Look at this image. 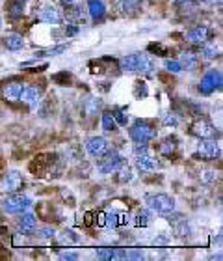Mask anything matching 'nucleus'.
<instances>
[{
    "label": "nucleus",
    "mask_w": 223,
    "mask_h": 261,
    "mask_svg": "<svg viewBox=\"0 0 223 261\" xmlns=\"http://www.w3.org/2000/svg\"><path fill=\"white\" fill-rule=\"evenodd\" d=\"M121 69L123 71H143V73H151L154 67L153 60L145 54H128L126 58L121 60Z\"/></svg>",
    "instance_id": "obj_1"
},
{
    "label": "nucleus",
    "mask_w": 223,
    "mask_h": 261,
    "mask_svg": "<svg viewBox=\"0 0 223 261\" xmlns=\"http://www.w3.org/2000/svg\"><path fill=\"white\" fill-rule=\"evenodd\" d=\"M30 205H32L30 198L17 194V192H11V194H7V198L2 200V209L6 213H11V215H21V213L26 211Z\"/></svg>",
    "instance_id": "obj_2"
},
{
    "label": "nucleus",
    "mask_w": 223,
    "mask_h": 261,
    "mask_svg": "<svg viewBox=\"0 0 223 261\" xmlns=\"http://www.w3.org/2000/svg\"><path fill=\"white\" fill-rule=\"evenodd\" d=\"M130 138H132L136 144H147V142L156 138V129H154L151 123H147V121L138 120L132 127H130Z\"/></svg>",
    "instance_id": "obj_3"
},
{
    "label": "nucleus",
    "mask_w": 223,
    "mask_h": 261,
    "mask_svg": "<svg viewBox=\"0 0 223 261\" xmlns=\"http://www.w3.org/2000/svg\"><path fill=\"white\" fill-rule=\"evenodd\" d=\"M145 202L153 211L160 213V215H169L175 211V200L167 194H151L145 198Z\"/></svg>",
    "instance_id": "obj_4"
},
{
    "label": "nucleus",
    "mask_w": 223,
    "mask_h": 261,
    "mask_svg": "<svg viewBox=\"0 0 223 261\" xmlns=\"http://www.w3.org/2000/svg\"><path fill=\"white\" fill-rule=\"evenodd\" d=\"M197 155L201 157L203 161H216L218 157L222 155L220 144L214 142V138H201L197 144Z\"/></svg>",
    "instance_id": "obj_5"
},
{
    "label": "nucleus",
    "mask_w": 223,
    "mask_h": 261,
    "mask_svg": "<svg viewBox=\"0 0 223 261\" xmlns=\"http://www.w3.org/2000/svg\"><path fill=\"white\" fill-rule=\"evenodd\" d=\"M220 88H222V71L218 69H210L209 73H205V77L199 82V90L205 95H210V93L220 90Z\"/></svg>",
    "instance_id": "obj_6"
},
{
    "label": "nucleus",
    "mask_w": 223,
    "mask_h": 261,
    "mask_svg": "<svg viewBox=\"0 0 223 261\" xmlns=\"http://www.w3.org/2000/svg\"><path fill=\"white\" fill-rule=\"evenodd\" d=\"M103 157H105V159H101V172L103 174H113L123 164V157L119 155L117 151H106Z\"/></svg>",
    "instance_id": "obj_7"
},
{
    "label": "nucleus",
    "mask_w": 223,
    "mask_h": 261,
    "mask_svg": "<svg viewBox=\"0 0 223 261\" xmlns=\"http://www.w3.org/2000/svg\"><path fill=\"white\" fill-rule=\"evenodd\" d=\"M21 187H22V176L19 172H7L6 176L2 177V181H0V192H7V194L17 192Z\"/></svg>",
    "instance_id": "obj_8"
},
{
    "label": "nucleus",
    "mask_w": 223,
    "mask_h": 261,
    "mask_svg": "<svg viewBox=\"0 0 223 261\" xmlns=\"http://www.w3.org/2000/svg\"><path fill=\"white\" fill-rule=\"evenodd\" d=\"M192 134H195L197 138H216L218 129L207 120H199L192 125Z\"/></svg>",
    "instance_id": "obj_9"
},
{
    "label": "nucleus",
    "mask_w": 223,
    "mask_h": 261,
    "mask_svg": "<svg viewBox=\"0 0 223 261\" xmlns=\"http://www.w3.org/2000/svg\"><path fill=\"white\" fill-rule=\"evenodd\" d=\"M43 97V90L37 88V86H24L21 92V99L22 103H26L30 108H35V106L41 103Z\"/></svg>",
    "instance_id": "obj_10"
},
{
    "label": "nucleus",
    "mask_w": 223,
    "mask_h": 261,
    "mask_svg": "<svg viewBox=\"0 0 223 261\" xmlns=\"http://www.w3.org/2000/svg\"><path fill=\"white\" fill-rule=\"evenodd\" d=\"M86 148H88V153L91 157H103L108 151V142L103 136H91L86 144Z\"/></svg>",
    "instance_id": "obj_11"
},
{
    "label": "nucleus",
    "mask_w": 223,
    "mask_h": 261,
    "mask_svg": "<svg viewBox=\"0 0 223 261\" xmlns=\"http://www.w3.org/2000/svg\"><path fill=\"white\" fill-rule=\"evenodd\" d=\"M136 168L139 172H154V170L158 168V163L147 151L145 153H136Z\"/></svg>",
    "instance_id": "obj_12"
},
{
    "label": "nucleus",
    "mask_w": 223,
    "mask_h": 261,
    "mask_svg": "<svg viewBox=\"0 0 223 261\" xmlns=\"http://www.w3.org/2000/svg\"><path fill=\"white\" fill-rule=\"evenodd\" d=\"M212 35V30L207 28V26H195L194 30L188 32V41L190 43H195V45H203L207 43Z\"/></svg>",
    "instance_id": "obj_13"
},
{
    "label": "nucleus",
    "mask_w": 223,
    "mask_h": 261,
    "mask_svg": "<svg viewBox=\"0 0 223 261\" xmlns=\"http://www.w3.org/2000/svg\"><path fill=\"white\" fill-rule=\"evenodd\" d=\"M39 19H41L43 22H47V24H60V22H62V11L54 6H47L41 9Z\"/></svg>",
    "instance_id": "obj_14"
},
{
    "label": "nucleus",
    "mask_w": 223,
    "mask_h": 261,
    "mask_svg": "<svg viewBox=\"0 0 223 261\" xmlns=\"http://www.w3.org/2000/svg\"><path fill=\"white\" fill-rule=\"evenodd\" d=\"M24 86L21 82H9L2 88V95L6 101H17V99H21V92Z\"/></svg>",
    "instance_id": "obj_15"
},
{
    "label": "nucleus",
    "mask_w": 223,
    "mask_h": 261,
    "mask_svg": "<svg viewBox=\"0 0 223 261\" xmlns=\"http://www.w3.org/2000/svg\"><path fill=\"white\" fill-rule=\"evenodd\" d=\"M97 258L99 260H125L126 252L121 248H99Z\"/></svg>",
    "instance_id": "obj_16"
},
{
    "label": "nucleus",
    "mask_w": 223,
    "mask_h": 261,
    "mask_svg": "<svg viewBox=\"0 0 223 261\" xmlns=\"http://www.w3.org/2000/svg\"><path fill=\"white\" fill-rule=\"evenodd\" d=\"M88 9L93 21H101L106 13V6L103 0H88Z\"/></svg>",
    "instance_id": "obj_17"
},
{
    "label": "nucleus",
    "mask_w": 223,
    "mask_h": 261,
    "mask_svg": "<svg viewBox=\"0 0 223 261\" xmlns=\"http://www.w3.org/2000/svg\"><path fill=\"white\" fill-rule=\"evenodd\" d=\"M17 226H19V232L21 233H30L34 232L35 228V217L32 215V213H21V219H19V222H17Z\"/></svg>",
    "instance_id": "obj_18"
},
{
    "label": "nucleus",
    "mask_w": 223,
    "mask_h": 261,
    "mask_svg": "<svg viewBox=\"0 0 223 261\" xmlns=\"http://www.w3.org/2000/svg\"><path fill=\"white\" fill-rule=\"evenodd\" d=\"M126 215H123V213H117V211H108L105 215V224L108 228H117L119 224H123V222H126Z\"/></svg>",
    "instance_id": "obj_19"
},
{
    "label": "nucleus",
    "mask_w": 223,
    "mask_h": 261,
    "mask_svg": "<svg viewBox=\"0 0 223 261\" xmlns=\"http://www.w3.org/2000/svg\"><path fill=\"white\" fill-rule=\"evenodd\" d=\"M4 45H6L9 50H21L24 47V39H22V35L19 34H7L4 37Z\"/></svg>",
    "instance_id": "obj_20"
},
{
    "label": "nucleus",
    "mask_w": 223,
    "mask_h": 261,
    "mask_svg": "<svg viewBox=\"0 0 223 261\" xmlns=\"http://www.w3.org/2000/svg\"><path fill=\"white\" fill-rule=\"evenodd\" d=\"M24 0H11L9 2V6H7V11H9V15L13 17V19H17V17H22V13H24Z\"/></svg>",
    "instance_id": "obj_21"
},
{
    "label": "nucleus",
    "mask_w": 223,
    "mask_h": 261,
    "mask_svg": "<svg viewBox=\"0 0 223 261\" xmlns=\"http://www.w3.org/2000/svg\"><path fill=\"white\" fill-rule=\"evenodd\" d=\"M132 224L134 226H138V228H145L149 222H151V217H149V213L145 211V209H138V211L134 213V217H132Z\"/></svg>",
    "instance_id": "obj_22"
},
{
    "label": "nucleus",
    "mask_w": 223,
    "mask_h": 261,
    "mask_svg": "<svg viewBox=\"0 0 223 261\" xmlns=\"http://www.w3.org/2000/svg\"><path fill=\"white\" fill-rule=\"evenodd\" d=\"M175 149H177V140H175V138H171V136H169V138H166V140L160 144V153L164 157L173 155Z\"/></svg>",
    "instance_id": "obj_23"
},
{
    "label": "nucleus",
    "mask_w": 223,
    "mask_h": 261,
    "mask_svg": "<svg viewBox=\"0 0 223 261\" xmlns=\"http://www.w3.org/2000/svg\"><path fill=\"white\" fill-rule=\"evenodd\" d=\"M181 65L186 67V69H194L195 65H197V56H195L194 52H184V54H182Z\"/></svg>",
    "instance_id": "obj_24"
},
{
    "label": "nucleus",
    "mask_w": 223,
    "mask_h": 261,
    "mask_svg": "<svg viewBox=\"0 0 223 261\" xmlns=\"http://www.w3.org/2000/svg\"><path fill=\"white\" fill-rule=\"evenodd\" d=\"M103 129H105V131H115V129H117V123L113 120V114L112 112L103 114Z\"/></svg>",
    "instance_id": "obj_25"
},
{
    "label": "nucleus",
    "mask_w": 223,
    "mask_h": 261,
    "mask_svg": "<svg viewBox=\"0 0 223 261\" xmlns=\"http://www.w3.org/2000/svg\"><path fill=\"white\" fill-rule=\"evenodd\" d=\"M138 7V0H117V9L121 11H132Z\"/></svg>",
    "instance_id": "obj_26"
},
{
    "label": "nucleus",
    "mask_w": 223,
    "mask_h": 261,
    "mask_svg": "<svg viewBox=\"0 0 223 261\" xmlns=\"http://www.w3.org/2000/svg\"><path fill=\"white\" fill-rule=\"evenodd\" d=\"M203 58H207V60H212V58L218 56V47L216 45H205L201 50Z\"/></svg>",
    "instance_id": "obj_27"
},
{
    "label": "nucleus",
    "mask_w": 223,
    "mask_h": 261,
    "mask_svg": "<svg viewBox=\"0 0 223 261\" xmlns=\"http://www.w3.org/2000/svg\"><path fill=\"white\" fill-rule=\"evenodd\" d=\"M132 179V170L128 168V166H119V181L121 183H126V181H130Z\"/></svg>",
    "instance_id": "obj_28"
},
{
    "label": "nucleus",
    "mask_w": 223,
    "mask_h": 261,
    "mask_svg": "<svg viewBox=\"0 0 223 261\" xmlns=\"http://www.w3.org/2000/svg\"><path fill=\"white\" fill-rule=\"evenodd\" d=\"M65 49H67V47L60 45V47H54V49L41 50V52H37V56H56V54H62V52H65Z\"/></svg>",
    "instance_id": "obj_29"
},
{
    "label": "nucleus",
    "mask_w": 223,
    "mask_h": 261,
    "mask_svg": "<svg viewBox=\"0 0 223 261\" xmlns=\"http://www.w3.org/2000/svg\"><path fill=\"white\" fill-rule=\"evenodd\" d=\"M166 69L171 71V73H181L182 65H181V62H175V60H166Z\"/></svg>",
    "instance_id": "obj_30"
},
{
    "label": "nucleus",
    "mask_w": 223,
    "mask_h": 261,
    "mask_svg": "<svg viewBox=\"0 0 223 261\" xmlns=\"http://www.w3.org/2000/svg\"><path fill=\"white\" fill-rule=\"evenodd\" d=\"M112 114H113V120H115V123H117V125H126L128 116H126L123 110H117V112H112Z\"/></svg>",
    "instance_id": "obj_31"
},
{
    "label": "nucleus",
    "mask_w": 223,
    "mask_h": 261,
    "mask_svg": "<svg viewBox=\"0 0 223 261\" xmlns=\"http://www.w3.org/2000/svg\"><path fill=\"white\" fill-rule=\"evenodd\" d=\"M60 241H62V243H67V245H71V243H77L78 237H77V235H73V232H63L62 235H60Z\"/></svg>",
    "instance_id": "obj_32"
},
{
    "label": "nucleus",
    "mask_w": 223,
    "mask_h": 261,
    "mask_svg": "<svg viewBox=\"0 0 223 261\" xmlns=\"http://www.w3.org/2000/svg\"><path fill=\"white\" fill-rule=\"evenodd\" d=\"M164 125H167V127H177V125H179V118H177L175 114H167L166 118H164Z\"/></svg>",
    "instance_id": "obj_33"
},
{
    "label": "nucleus",
    "mask_w": 223,
    "mask_h": 261,
    "mask_svg": "<svg viewBox=\"0 0 223 261\" xmlns=\"http://www.w3.org/2000/svg\"><path fill=\"white\" fill-rule=\"evenodd\" d=\"M39 237H45V239H49V237H54V230L52 228H41L39 232H37Z\"/></svg>",
    "instance_id": "obj_34"
},
{
    "label": "nucleus",
    "mask_w": 223,
    "mask_h": 261,
    "mask_svg": "<svg viewBox=\"0 0 223 261\" xmlns=\"http://www.w3.org/2000/svg\"><path fill=\"white\" fill-rule=\"evenodd\" d=\"M60 258H62V260H78V254L77 252H62Z\"/></svg>",
    "instance_id": "obj_35"
},
{
    "label": "nucleus",
    "mask_w": 223,
    "mask_h": 261,
    "mask_svg": "<svg viewBox=\"0 0 223 261\" xmlns=\"http://www.w3.org/2000/svg\"><path fill=\"white\" fill-rule=\"evenodd\" d=\"M205 174H207V176L203 177V179H205V181H212V179H216V176H214V172H212V170H207V172H205Z\"/></svg>",
    "instance_id": "obj_36"
},
{
    "label": "nucleus",
    "mask_w": 223,
    "mask_h": 261,
    "mask_svg": "<svg viewBox=\"0 0 223 261\" xmlns=\"http://www.w3.org/2000/svg\"><path fill=\"white\" fill-rule=\"evenodd\" d=\"M65 6H69V4H73V2H77V0H62Z\"/></svg>",
    "instance_id": "obj_37"
},
{
    "label": "nucleus",
    "mask_w": 223,
    "mask_h": 261,
    "mask_svg": "<svg viewBox=\"0 0 223 261\" xmlns=\"http://www.w3.org/2000/svg\"><path fill=\"white\" fill-rule=\"evenodd\" d=\"M207 2H216V0H207Z\"/></svg>",
    "instance_id": "obj_38"
},
{
    "label": "nucleus",
    "mask_w": 223,
    "mask_h": 261,
    "mask_svg": "<svg viewBox=\"0 0 223 261\" xmlns=\"http://www.w3.org/2000/svg\"><path fill=\"white\" fill-rule=\"evenodd\" d=\"M0 24H2V21H0Z\"/></svg>",
    "instance_id": "obj_39"
}]
</instances>
